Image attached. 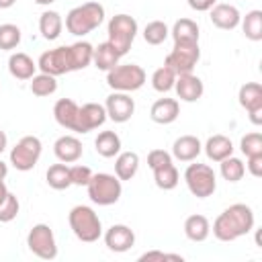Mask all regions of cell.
Segmentation results:
<instances>
[{
  "label": "cell",
  "instance_id": "6da1fadb",
  "mask_svg": "<svg viewBox=\"0 0 262 262\" xmlns=\"http://www.w3.org/2000/svg\"><path fill=\"white\" fill-rule=\"evenodd\" d=\"M254 211L244 203L229 205L219 217L213 221V235L219 242H235L237 237L250 233L254 229Z\"/></svg>",
  "mask_w": 262,
  "mask_h": 262
},
{
  "label": "cell",
  "instance_id": "7a4b0ae2",
  "mask_svg": "<svg viewBox=\"0 0 262 262\" xmlns=\"http://www.w3.org/2000/svg\"><path fill=\"white\" fill-rule=\"evenodd\" d=\"M102 20H104V6L98 2H84L80 6H74L66 14V29L76 37H84L94 29H98Z\"/></svg>",
  "mask_w": 262,
  "mask_h": 262
},
{
  "label": "cell",
  "instance_id": "3957f363",
  "mask_svg": "<svg viewBox=\"0 0 262 262\" xmlns=\"http://www.w3.org/2000/svg\"><path fill=\"white\" fill-rule=\"evenodd\" d=\"M68 223H70V229L74 231V235L84 244L98 242V237L102 235L100 217L88 205H76L68 215Z\"/></svg>",
  "mask_w": 262,
  "mask_h": 262
},
{
  "label": "cell",
  "instance_id": "277c9868",
  "mask_svg": "<svg viewBox=\"0 0 262 262\" xmlns=\"http://www.w3.org/2000/svg\"><path fill=\"white\" fill-rule=\"evenodd\" d=\"M86 188H88L90 201L94 205H100V207L115 205L121 199V192H123L121 180L115 174H106V172L92 174V178L86 184Z\"/></svg>",
  "mask_w": 262,
  "mask_h": 262
},
{
  "label": "cell",
  "instance_id": "5b68a950",
  "mask_svg": "<svg viewBox=\"0 0 262 262\" xmlns=\"http://www.w3.org/2000/svg\"><path fill=\"white\" fill-rule=\"evenodd\" d=\"M106 33H108V43L117 49V53L123 57L129 49H131V43L135 41V35H137V20L131 16V14H115L111 20H108V27H106Z\"/></svg>",
  "mask_w": 262,
  "mask_h": 262
},
{
  "label": "cell",
  "instance_id": "8992f818",
  "mask_svg": "<svg viewBox=\"0 0 262 262\" xmlns=\"http://www.w3.org/2000/svg\"><path fill=\"white\" fill-rule=\"evenodd\" d=\"M145 70L137 63H117L106 72V84L115 92H135L145 84Z\"/></svg>",
  "mask_w": 262,
  "mask_h": 262
},
{
  "label": "cell",
  "instance_id": "52a82bcc",
  "mask_svg": "<svg viewBox=\"0 0 262 262\" xmlns=\"http://www.w3.org/2000/svg\"><path fill=\"white\" fill-rule=\"evenodd\" d=\"M184 182L190 194L196 199H207L217 188V176L213 168L209 164H199V162L188 164V168L184 170Z\"/></svg>",
  "mask_w": 262,
  "mask_h": 262
},
{
  "label": "cell",
  "instance_id": "ba28073f",
  "mask_svg": "<svg viewBox=\"0 0 262 262\" xmlns=\"http://www.w3.org/2000/svg\"><path fill=\"white\" fill-rule=\"evenodd\" d=\"M41 151H43L41 139L35 137V135H25L10 149V164L18 172H29L37 166V162L41 158Z\"/></svg>",
  "mask_w": 262,
  "mask_h": 262
},
{
  "label": "cell",
  "instance_id": "9c48e42d",
  "mask_svg": "<svg viewBox=\"0 0 262 262\" xmlns=\"http://www.w3.org/2000/svg\"><path fill=\"white\" fill-rule=\"evenodd\" d=\"M27 246L41 260H53L57 256L55 235H53V229L47 223H37V225L31 227V231L27 235Z\"/></svg>",
  "mask_w": 262,
  "mask_h": 262
},
{
  "label": "cell",
  "instance_id": "30bf717a",
  "mask_svg": "<svg viewBox=\"0 0 262 262\" xmlns=\"http://www.w3.org/2000/svg\"><path fill=\"white\" fill-rule=\"evenodd\" d=\"M199 57H201L199 43H174L172 51L164 59V66H168L176 76L188 74L194 70Z\"/></svg>",
  "mask_w": 262,
  "mask_h": 262
},
{
  "label": "cell",
  "instance_id": "8fae6325",
  "mask_svg": "<svg viewBox=\"0 0 262 262\" xmlns=\"http://www.w3.org/2000/svg\"><path fill=\"white\" fill-rule=\"evenodd\" d=\"M37 68L43 74H49V76H55V78L61 76V74L72 72L70 70V49H68V45H59L55 49L43 51L39 55Z\"/></svg>",
  "mask_w": 262,
  "mask_h": 262
},
{
  "label": "cell",
  "instance_id": "7c38bea8",
  "mask_svg": "<svg viewBox=\"0 0 262 262\" xmlns=\"http://www.w3.org/2000/svg\"><path fill=\"white\" fill-rule=\"evenodd\" d=\"M106 119L115 123H127L135 113V100L129 96V92H113L104 100Z\"/></svg>",
  "mask_w": 262,
  "mask_h": 262
},
{
  "label": "cell",
  "instance_id": "4fadbf2b",
  "mask_svg": "<svg viewBox=\"0 0 262 262\" xmlns=\"http://www.w3.org/2000/svg\"><path fill=\"white\" fill-rule=\"evenodd\" d=\"M104 244L111 252H117V254H123L127 250L133 248L135 244V233L129 225H123V223H115L111 225L106 231H104Z\"/></svg>",
  "mask_w": 262,
  "mask_h": 262
},
{
  "label": "cell",
  "instance_id": "5bb4252c",
  "mask_svg": "<svg viewBox=\"0 0 262 262\" xmlns=\"http://www.w3.org/2000/svg\"><path fill=\"white\" fill-rule=\"evenodd\" d=\"M104 121H106L104 104H98V102H86V104L80 106V115H78V133L94 131V129L102 127Z\"/></svg>",
  "mask_w": 262,
  "mask_h": 262
},
{
  "label": "cell",
  "instance_id": "9a60e30c",
  "mask_svg": "<svg viewBox=\"0 0 262 262\" xmlns=\"http://www.w3.org/2000/svg\"><path fill=\"white\" fill-rule=\"evenodd\" d=\"M174 90H176V94H178L180 100H184V102H196L203 96L205 86H203V80L199 76H194L192 72H188V74H178L176 76Z\"/></svg>",
  "mask_w": 262,
  "mask_h": 262
},
{
  "label": "cell",
  "instance_id": "2e32d148",
  "mask_svg": "<svg viewBox=\"0 0 262 262\" xmlns=\"http://www.w3.org/2000/svg\"><path fill=\"white\" fill-rule=\"evenodd\" d=\"M78 115H80V106L72 98H59L53 104V117H55L57 125L68 131L78 133Z\"/></svg>",
  "mask_w": 262,
  "mask_h": 262
},
{
  "label": "cell",
  "instance_id": "e0dca14e",
  "mask_svg": "<svg viewBox=\"0 0 262 262\" xmlns=\"http://www.w3.org/2000/svg\"><path fill=\"white\" fill-rule=\"evenodd\" d=\"M82 141L74 135H61L53 143V154L63 164H74L82 158Z\"/></svg>",
  "mask_w": 262,
  "mask_h": 262
},
{
  "label": "cell",
  "instance_id": "ac0fdd59",
  "mask_svg": "<svg viewBox=\"0 0 262 262\" xmlns=\"http://www.w3.org/2000/svg\"><path fill=\"white\" fill-rule=\"evenodd\" d=\"M180 115V102L176 98H158L149 108V119L158 125H170Z\"/></svg>",
  "mask_w": 262,
  "mask_h": 262
},
{
  "label": "cell",
  "instance_id": "d6986e66",
  "mask_svg": "<svg viewBox=\"0 0 262 262\" xmlns=\"http://www.w3.org/2000/svg\"><path fill=\"white\" fill-rule=\"evenodd\" d=\"M209 18H211V23L217 29H221V31H233L239 25L242 14H239V10L233 4H215L211 8Z\"/></svg>",
  "mask_w": 262,
  "mask_h": 262
},
{
  "label": "cell",
  "instance_id": "ffe728a7",
  "mask_svg": "<svg viewBox=\"0 0 262 262\" xmlns=\"http://www.w3.org/2000/svg\"><path fill=\"white\" fill-rule=\"evenodd\" d=\"M201 151H203V143L194 135H180L172 143V158H176L178 162H194Z\"/></svg>",
  "mask_w": 262,
  "mask_h": 262
},
{
  "label": "cell",
  "instance_id": "44dd1931",
  "mask_svg": "<svg viewBox=\"0 0 262 262\" xmlns=\"http://www.w3.org/2000/svg\"><path fill=\"white\" fill-rule=\"evenodd\" d=\"M35 70H37V63L33 61L31 55L23 51H16L8 57V72L16 80H31L35 76Z\"/></svg>",
  "mask_w": 262,
  "mask_h": 262
},
{
  "label": "cell",
  "instance_id": "7402d4cb",
  "mask_svg": "<svg viewBox=\"0 0 262 262\" xmlns=\"http://www.w3.org/2000/svg\"><path fill=\"white\" fill-rule=\"evenodd\" d=\"M203 149H205V154H207V158L211 162H221V160L233 156V143H231V139L227 135H221V133L211 135L207 139V143L203 145Z\"/></svg>",
  "mask_w": 262,
  "mask_h": 262
},
{
  "label": "cell",
  "instance_id": "603a6c76",
  "mask_svg": "<svg viewBox=\"0 0 262 262\" xmlns=\"http://www.w3.org/2000/svg\"><path fill=\"white\" fill-rule=\"evenodd\" d=\"M139 170V156L135 151H119L115 160V176L123 180H131Z\"/></svg>",
  "mask_w": 262,
  "mask_h": 262
},
{
  "label": "cell",
  "instance_id": "cb8c5ba5",
  "mask_svg": "<svg viewBox=\"0 0 262 262\" xmlns=\"http://www.w3.org/2000/svg\"><path fill=\"white\" fill-rule=\"evenodd\" d=\"M211 233V223L205 215H188L186 221H184V235L190 239V242H205Z\"/></svg>",
  "mask_w": 262,
  "mask_h": 262
},
{
  "label": "cell",
  "instance_id": "d4e9b609",
  "mask_svg": "<svg viewBox=\"0 0 262 262\" xmlns=\"http://www.w3.org/2000/svg\"><path fill=\"white\" fill-rule=\"evenodd\" d=\"M61 29H63V18L59 12L55 10H45L41 16H39V33L43 39L47 41H55L59 35H61Z\"/></svg>",
  "mask_w": 262,
  "mask_h": 262
},
{
  "label": "cell",
  "instance_id": "484cf974",
  "mask_svg": "<svg viewBox=\"0 0 262 262\" xmlns=\"http://www.w3.org/2000/svg\"><path fill=\"white\" fill-rule=\"evenodd\" d=\"M68 49H70V70L72 72L84 70V68H88L92 63L94 47L88 41H78L74 45H68Z\"/></svg>",
  "mask_w": 262,
  "mask_h": 262
},
{
  "label": "cell",
  "instance_id": "4316f807",
  "mask_svg": "<svg viewBox=\"0 0 262 262\" xmlns=\"http://www.w3.org/2000/svg\"><path fill=\"white\" fill-rule=\"evenodd\" d=\"M170 35L174 43H199V25L192 18H178L172 25Z\"/></svg>",
  "mask_w": 262,
  "mask_h": 262
},
{
  "label": "cell",
  "instance_id": "83f0119b",
  "mask_svg": "<svg viewBox=\"0 0 262 262\" xmlns=\"http://www.w3.org/2000/svg\"><path fill=\"white\" fill-rule=\"evenodd\" d=\"M119 59H121V55L117 53V49H115V47H113L108 41L98 43V45L94 47V53H92V63H94L98 70H102V72L113 70V68L119 63Z\"/></svg>",
  "mask_w": 262,
  "mask_h": 262
},
{
  "label": "cell",
  "instance_id": "f1b7e54d",
  "mask_svg": "<svg viewBox=\"0 0 262 262\" xmlns=\"http://www.w3.org/2000/svg\"><path fill=\"white\" fill-rule=\"evenodd\" d=\"M237 100L248 113L262 108V86L258 82H246L237 92Z\"/></svg>",
  "mask_w": 262,
  "mask_h": 262
},
{
  "label": "cell",
  "instance_id": "f546056e",
  "mask_svg": "<svg viewBox=\"0 0 262 262\" xmlns=\"http://www.w3.org/2000/svg\"><path fill=\"white\" fill-rule=\"evenodd\" d=\"M96 154L102 158H115L121 151V137L115 131H100L94 139Z\"/></svg>",
  "mask_w": 262,
  "mask_h": 262
},
{
  "label": "cell",
  "instance_id": "4dcf8cb0",
  "mask_svg": "<svg viewBox=\"0 0 262 262\" xmlns=\"http://www.w3.org/2000/svg\"><path fill=\"white\" fill-rule=\"evenodd\" d=\"M45 180L53 190H66L72 186V178H70V166L61 164H53L47 168L45 172Z\"/></svg>",
  "mask_w": 262,
  "mask_h": 262
},
{
  "label": "cell",
  "instance_id": "1f68e13d",
  "mask_svg": "<svg viewBox=\"0 0 262 262\" xmlns=\"http://www.w3.org/2000/svg\"><path fill=\"white\" fill-rule=\"evenodd\" d=\"M151 172H154L156 186L162 188V190H172L180 182V174H178V170H176V166L172 162L170 164H164V166H160V168H156Z\"/></svg>",
  "mask_w": 262,
  "mask_h": 262
},
{
  "label": "cell",
  "instance_id": "d6a6232c",
  "mask_svg": "<svg viewBox=\"0 0 262 262\" xmlns=\"http://www.w3.org/2000/svg\"><path fill=\"white\" fill-rule=\"evenodd\" d=\"M239 23H242V31H244L246 39H250V41H260L262 39V10L246 12V16Z\"/></svg>",
  "mask_w": 262,
  "mask_h": 262
},
{
  "label": "cell",
  "instance_id": "836d02e7",
  "mask_svg": "<svg viewBox=\"0 0 262 262\" xmlns=\"http://www.w3.org/2000/svg\"><path fill=\"white\" fill-rule=\"evenodd\" d=\"M219 164H221L219 172H221L223 180H227V182H239L244 178V174H246V164L239 158L229 156V158L221 160Z\"/></svg>",
  "mask_w": 262,
  "mask_h": 262
},
{
  "label": "cell",
  "instance_id": "e575fe53",
  "mask_svg": "<svg viewBox=\"0 0 262 262\" xmlns=\"http://www.w3.org/2000/svg\"><path fill=\"white\" fill-rule=\"evenodd\" d=\"M170 35V29L164 20H151L143 29V39L147 45H162Z\"/></svg>",
  "mask_w": 262,
  "mask_h": 262
},
{
  "label": "cell",
  "instance_id": "d590c367",
  "mask_svg": "<svg viewBox=\"0 0 262 262\" xmlns=\"http://www.w3.org/2000/svg\"><path fill=\"white\" fill-rule=\"evenodd\" d=\"M57 90V82H55V76H49V74H35L31 78V92L35 96H51L53 92Z\"/></svg>",
  "mask_w": 262,
  "mask_h": 262
},
{
  "label": "cell",
  "instance_id": "8d00e7d4",
  "mask_svg": "<svg viewBox=\"0 0 262 262\" xmlns=\"http://www.w3.org/2000/svg\"><path fill=\"white\" fill-rule=\"evenodd\" d=\"M174 82H176V74L168 66H162L151 74V86L156 92H162V94L170 92L174 88Z\"/></svg>",
  "mask_w": 262,
  "mask_h": 262
},
{
  "label": "cell",
  "instance_id": "74e56055",
  "mask_svg": "<svg viewBox=\"0 0 262 262\" xmlns=\"http://www.w3.org/2000/svg\"><path fill=\"white\" fill-rule=\"evenodd\" d=\"M18 43H20V29L12 23L0 25V49L10 51V49L18 47Z\"/></svg>",
  "mask_w": 262,
  "mask_h": 262
},
{
  "label": "cell",
  "instance_id": "f35d334b",
  "mask_svg": "<svg viewBox=\"0 0 262 262\" xmlns=\"http://www.w3.org/2000/svg\"><path fill=\"white\" fill-rule=\"evenodd\" d=\"M18 211H20V203H18L16 194H12V192L8 190L4 203L0 205V223H8V221L16 219Z\"/></svg>",
  "mask_w": 262,
  "mask_h": 262
},
{
  "label": "cell",
  "instance_id": "ab89813d",
  "mask_svg": "<svg viewBox=\"0 0 262 262\" xmlns=\"http://www.w3.org/2000/svg\"><path fill=\"white\" fill-rule=\"evenodd\" d=\"M239 149L242 154L248 158V156H256V154H262V135L258 131L254 133H246L239 141Z\"/></svg>",
  "mask_w": 262,
  "mask_h": 262
},
{
  "label": "cell",
  "instance_id": "60d3db41",
  "mask_svg": "<svg viewBox=\"0 0 262 262\" xmlns=\"http://www.w3.org/2000/svg\"><path fill=\"white\" fill-rule=\"evenodd\" d=\"M70 178H72V184L76 186H86L92 178V170L84 164H76V166H70Z\"/></svg>",
  "mask_w": 262,
  "mask_h": 262
},
{
  "label": "cell",
  "instance_id": "b9f144b4",
  "mask_svg": "<svg viewBox=\"0 0 262 262\" xmlns=\"http://www.w3.org/2000/svg\"><path fill=\"white\" fill-rule=\"evenodd\" d=\"M170 162H172V154H168L164 149H151L147 154V166L151 170H156V168H160L164 164H170Z\"/></svg>",
  "mask_w": 262,
  "mask_h": 262
},
{
  "label": "cell",
  "instance_id": "7bdbcfd3",
  "mask_svg": "<svg viewBox=\"0 0 262 262\" xmlns=\"http://www.w3.org/2000/svg\"><path fill=\"white\" fill-rule=\"evenodd\" d=\"M151 260H178V262H182V256L180 254H166L160 250H151V252H145L139 256V262H151Z\"/></svg>",
  "mask_w": 262,
  "mask_h": 262
},
{
  "label": "cell",
  "instance_id": "ee69618b",
  "mask_svg": "<svg viewBox=\"0 0 262 262\" xmlns=\"http://www.w3.org/2000/svg\"><path fill=\"white\" fill-rule=\"evenodd\" d=\"M246 170H248L252 176L260 178V176H262V154H256V156H248V164H246Z\"/></svg>",
  "mask_w": 262,
  "mask_h": 262
},
{
  "label": "cell",
  "instance_id": "f6af8a7d",
  "mask_svg": "<svg viewBox=\"0 0 262 262\" xmlns=\"http://www.w3.org/2000/svg\"><path fill=\"white\" fill-rule=\"evenodd\" d=\"M188 2V6L192 8V10H196V12H207V10H211L215 4H217V0H186Z\"/></svg>",
  "mask_w": 262,
  "mask_h": 262
},
{
  "label": "cell",
  "instance_id": "bcb514c9",
  "mask_svg": "<svg viewBox=\"0 0 262 262\" xmlns=\"http://www.w3.org/2000/svg\"><path fill=\"white\" fill-rule=\"evenodd\" d=\"M248 117H250V121H252L254 125H262V108L250 111V113H248Z\"/></svg>",
  "mask_w": 262,
  "mask_h": 262
},
{
  "label": "cell",
  "instance_id": "7dc6e473",
  "mask_svg": "<svg viewBox=\"0 0 262 262\" xmlns=\"http://www.w3.org/2000/svg\"><path fill=\"white\" fill-rule=\"evenodd\" d=\"M6 147H8V137H6V133L0 129V154H2Z\"/></svg>",
  "mask_w": 262,
  "mask_h": 262
},
{
  "label": "cell",
  "instance_id": "c3c4849f",
  "mask_svg": "<svg viewBox=\"0 0 262 262\" xmlns=\"http://www.w3.org/2000/svg\"><path fill=\"white\" fill-rule=\"evenodd\" d=\"M6 194H8V188H6V184H4V180H0V205L4 203V199H6Z\"/></svg>",
  "mask_w": 262,
  "mask_h": 262
},
{
  "label": "cell",
  "instance_id": "681fc988",
  "mask_svg": "<svg viewBox=\"0 0 262 262\" xmlns=\"http://www.w3.org/2000/svg\"><path fill=\"white\" fill-rule=\"evenodd\" d=\"M6 176H8V166H6V162L0 160V180H4Z\"/></svg>",
  "mask_w": 262,
  "mask_h": 262
},
{
  "label": "cell",
  "instance_id": "f907efd6",
  "mask_svg": "<svg viewBox=\"0 0 262 262\" xmlns=\"http://www.w3.org/2000/svg\"><path fill=\"white\" fill-rule=\"evenodd\" d=\"M16 0H0V8H10Z\"/></svg>",
  "mask_w": 262,
  "mask_h": 262
},
{
  "label": "cell",
  "instance_id": "816d5d0a",
  "mask_svg": "<svg viewBox=\"0 0 262 262\" xmlns=\"http://www.w3.org/2000/svg\"><path fill=\"white\" fill-rule=\"evenodd\" d=\"M35 4H39V6H49V4H53L55 0H33Z\"/></svg>",
  "mask_w": 262,
  "mask_h": 262
}]
</instances>
